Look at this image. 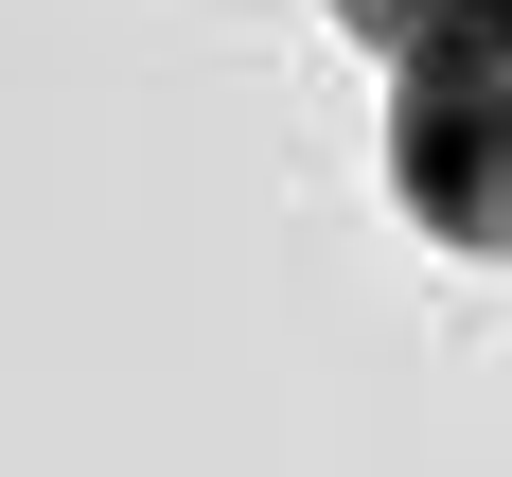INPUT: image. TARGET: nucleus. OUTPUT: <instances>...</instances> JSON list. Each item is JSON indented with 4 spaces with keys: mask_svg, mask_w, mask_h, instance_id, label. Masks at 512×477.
I'll return each mask as SVG.
<instances>
[{
    "mask_svg": "<svg viewBox=\"0 0 512 477\" xmlns=\"http://www.w3.org/2000/svg\"><path fill=\"white\" fill-rule=\"evenodd\" d=\"M371 53H442V36H512V0H336Z\"/></svg>",
    "mask_w": 512,
    "mask_h": 477,
    "instance_id": "obj_2",
    "label": "nucleus"
},
{
    "mask_svg": "<svg viewBox=\"0 0 512 477\" xmlns=\"http://www.w3.org/2000/svg\"><path fill=\"white\" fill-rule=\"evenodd\" d=\"M389 195H407L424 248L512 265V36L389 53Z\"/></svg>",
    "mask_w": 512,
    "mask_h": 477,
    "instance_id": "obj_1",
    "label": "nucleus"
}]
</instances>
